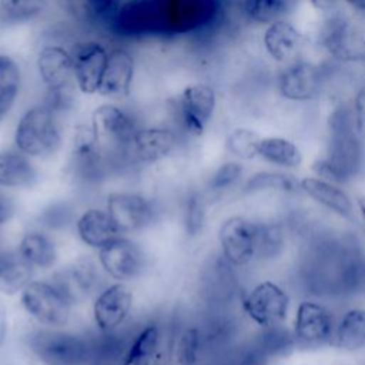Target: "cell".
<instances>
[{
    "label": "cell",
    "instance_id": "cell-32",
    "mask_svg": "<svg viewBox=\"0 0 365 365\" xmlns=\"http://www.w3.org/2000/svg\"><path fill=\"white\" fill-rule=\"evenodd\" d=\"M158 344L160 329L155 324L141 328L130 344L121 365H151Z\"/></svg>",
    "mask_w": 365,
    "mask_h": 365
},
{
    "label": "cell",
    "instance_id": "cell-22",
    "mask_svg": "<svg viewBox=\"0 0 365 365\" xmlns=\"http://www.w3.org/2000/svg\"><path fill=\"white\" fill-rule=\"evenodd\" d=\"M332 346L344 352L365 349V307H351L336 318Z\"/></svg>",
    "mask_w": 365,
    "mask_h": 365
},
{
    "label": "cell",
    "instance_id": "cell-2",
    "mask_svg": "<svg viewBox=\"0 0 365 365\" xmlns=\"http://www.w3.org/2000/svg\"><path fill=\"white\" fill-rule=\"evenodd\" d=\"M319 53L336 64H365V19L351 10H332L321 14L314 33Z\"/></svg>",
    "mask_w": 365,
    "mask_h": 365
},
{
    "label": "cell",
    "instance_id": "cell-26",
    "mask_svg": "<svg viewBox=\"0 0 365 365\" xmlns=\"http://www.w3.org/2000/svg\"><path fill=\"white\" fill-rule=\"evenodd\" d=\"M302 0H242L241 10L245 19L257 26L291 19Z\"/></svg>",
    "mask_w": 365,
    "mask_h": 365
},
{
    "label": "cell",
    "instance_id": "cell-5",
    "mask_svg": "<svg viewBox=\"0 0 365 365\" xmlns=\"http://www.w3.org/2000/svg\"><path fill=\"white\" fill-rule=\"evenodd\" d=\"M27 344L46 365H84L90 359V344L84 338L57 328L33 331Z\"/></svg>",
    "mask_w": 365,
    "mask_h": 365
},
{
    "label": "cell",
    "instance_id": "cell-13",
    "mask_svg": "<svg viewBox=\"0 0 365 365\" xmlns=\"http://www.w3.org/2000/svg\"><path fill=\"white\" fill-rule=\"evenodd\" d=\"M91 128L98 145L106 148H127L137 131L131 115L113 104H101L93 111Z\"/></svg>",
    "mask_w": 365,
    "mask_h": 365
},
{
    "label": "cell",
    "instance_id": "cell-6",
    "mask_svg": "<svg viewBox=\"0 0 365 365\" xmlns=\"http://www.w3.org/2000/svg\"><path fill=\"white\" fill-rule=\"evenodd\" d=\"M336 317L329 305L315 298L301 299L292 318V334L298 348L332 345Z\"/></svg>",
    "mask_w": 365,
    "mask_h": 365
},
{
    "label": "cell",
    "instance_id": "cell-9",
    "mask_svg": "<svg viewBox=\"0 0 365 365\" xmlns=\"http://www.w3.org/2000/svg\"><path fill=\"white\" fill-rule=\"evenodd\" d=\"M218 242L224 259L232 267H245L257 259L258 221L231 215L218 228Z\"/></svg>",
    "mask_w": 365,
    "mask_h": 365
},
{
    "label": "cell",
    "instance_id": "cell-10",
    "mask_svg": "<svg viewBox=\"0 0 365 365\" xmlns=\"http://www.w3.org/2000/svg\"><path fill=\"white\" fill-rule=\"evenodd\" d=\"M261 46L265 56L281 67L305 57L308 37L291 19H284L264 26Z\"/></svg>",
    "mask_w": 365,
    "mask_h": 365
},
{
    "label": "cell",
    "instance_id": "cell-20",
    "mask_svg": "<svg viewBox=\"0 0 365 365\" xmlns=\"http://www.w3.org/2000/svg\"><path fill=\"white\" fill-rule=\"evenodd\" d=\"M97 277L90 261H77L54 272L51 282L71 304H80L94 291Z\"/></svg>",
    "mask_w": 365,
    "mask_h": 365
},
{
    "label": "cell",
    "instance_id": "cell-8",
    "mask_svg": "<svg viewBox=\"0 0 365 365\" xmlns=\"http://www.w3.org/2000/svg\"><path fill=\"white\" fill-rule=\"evenodd\" d=\"M20 301L26 312L47 328H61L70 321L73 304L53 282H29L21 291Z\"/></svg>",
    "mask_w": 365,
    "mask_h": 365
},
{
    "label": "cell",
    "instance_id": "cell-44",
    "mask_svg": "<svg viewBox=\"0 0 365 365\" xmlns=\"http://www.w3.org/2000/svg\"><path fill=\"white\" fill-rule=\"evenodd\" d=\"M7 329H9V317H7V308L0 298V348L6 342L7 336Z\"/></svg>",
    "mask_w": 365,
    "mask_h": 365
},
{
    "label": "cell",
    "instance_id": "cell-45",
    "mask_svg": "<svg viewBox=\"0 0 365 365\" xmlns=\"http://www.w3.org/2000/svg\"><path fill=\"white\" fill-rule=\"evenodd\" d=\"M344 4L348 10L365 19V0H344Z\"/></svg>",
    "mask_w": 365,
    "mask_h": 365
},
{
    "label": "cell",
    "instance_id": "cell-17",
    "mask_svg": "<svg viewBox=\"0 0 365 365\" xmlns=\"http://www.w3.org/2000/svg\"><path fill=\"white\" fill-rule=\"evenodd\" d=\"M133 307V291L124 282L104 288L93 304V318L101 332H114L128 317Z\"/></svg>",
    "mask_w": 365,
    "mask_h": 365
},
{
    "label": "cell",
    "instance_id": "cell-33",
    "mask_svg": "<svg viewBox=\"0 0 365 365\" xmlns=\"http://www.w3.org/2000/svg\"><path fill=\"white\" fill-rule=\"evenodd\" d=\"M20 70L16 61L0 54V121L11 110L20 90Z\"/></svg>",
    "mask_w": 365,
    "mask_h": 365
},
{
    "label": "cell",
    "instance_id": "cell-40",
    "mask_svg": "<svg viewBox=\"0 0 365 365\" xmlns=\"http://www.w3.org/2000/svg\"><path fill=\"white\" fill-rule=\"evenodd\" d=\"M272 359L261 349V346L251 339L235 355L232 365H271Z\"/></svg>",
    "mask_w": 365,
    "mask_h": 365
},
{
    "label": "cell",
    "instance_id": "cell-35",
    "mask_svg": "<svg viewBox=\"0 0 365 365\" xmlns=\"http://www.w3.org/2000/svg\"><path fill=\"white\" fill-rule=\"evenodd\" d=\"M47 0H0V23L17 24L40 16Z\"/></svg>",
    "mask_w": 365,
    "mask_h": 365
},
{
    "label": "cell",
    "instance_id": "cell-25",
    "mask_svg": "<svg viewBox=\"0 0 365 365\" xmlns=\"http://www.w3.org/2000/svg\"><path fill=\"white\" fill-rule=\"evenodd\" d=\"M244 192L247 194H281L297 195L302 194L299 180L287 170H258L250 174L244 181Z\"/></svg>",
    "mask_w": 365,
    "mask_h": 365
},
{
    "label": "cell",
    "instance_id": "cell-38",
    "mask_svg": "<svg viewBox=\"0 0 365 365\" xmlns=\"http://www.w3.org/2000/svg\"><path fill=\"white\" fill-rule=\"evenodd\" d=\"M207 207L204 197L200 192H191L185 200L184 207V228L188 237H197L205 225Z\"/></svg>",
    "mask_w": 365,
    "mask_h": 365
},
{
    "label": "cell",
    "instance_id": "cell-36",
    "mask_svg": "<svg viewBox=\"0 0 365 365\" xmlns=\"http://www.w3.org/2000/svg\"><path fill=\"white\" fill-rule=\"evenodd\" d=\"M70 11L84 20H104L118 11L120 0H64Z\"/></svg>",
    "mask_w": 365,
    "mask_h": 365
},
{
    "label": "cell",
    "instance_id": "cell-31",
    "mask_svg": "<svg viewBox=\"0 0 365 365\" xmlns=\"http://www.w3.org/2000/svg\"><path fill=\"white\" fill-rule=\"evenodd\" d=\"M252 339L272 361L285 358L298 348L292 329L287 328L284 324L269 328H259L258 334Z\"/></svg>",
    "mask_w": 365,
    "mask_h": 365
},
{
    "label": "cell",
    "instance_id": "cell-21",
    "mask_svg": "<svg viewBox=\"0 0 365 365\" xmlns=\"http://www.w3.org/2000/svg\"><path fill=\"white\" fill-rule=\"evenodd\" d=\"M134 77V58L125 48L108 53L98 93L108 97H124L130 93Z\"/></svg>",
    "mask_w": 365,
    "mask_h": 365
},
{
    "label": "cell",
    "instance_id": "cell-4",
    "mask_svg": "<svg viewBox=\"0 0 365 365\" xmlns=\"http://www.w3.org/2000/svg\"><path fill=\"white\" fill-rule=\"evenodd\" d=\"M327 81L325 66L317 60L302 57L278 67L274 77V88L282 101L307 104L321 97Z\"/></svg>",
    "mask_w": 365,
    "mask_h": 365
},
{
    "label": "cell",
    "instance_id": "cell-18",
    "mask_svg": "<svg viewBox=\"0 0 365 365\" xmlns=\"http://www.w3.org/2000/svg\"><path fill=\"white\" fill-rule=\"evenodd\" d=\"M299 187L304 195L338 218L349 222L356 220L355 201L342 185L325 181L317 175H307L299 180Z\"/></svg>",
    "mask_w": 365,
    "mask_h": 365
},
{
    "label": "cell",
    "instance_id": "cell-39",
    "mask_svg": "<svg viewBox=\"0 0 365 365\" xmlns=\"http://www.w3.org/2000/svg\"><path fill=\"white\" fill-rule=\"evenodd\" d=\"M244 175V165L238 160H230L222 163L211 175L208 188L212 192H222L237 185Z\"/></svg>",
    "mask_w": 365,
    "mask_h": 365
},
{
    "label": "cell",
    "instance_id": "cell-37",
    "mask_svg": "<svg viewBox=\"0 0 365 365\" xmlns=\"http://www.w3.org/2000/svg\"><path fill=\"white\" fill-rule=\"evenodd\" d=\"M201 351V332L195 327L185 328L175 342V361L178 365H195Z\"/></svg>",
    "mask_w": 365,
    "mask_h": 365
},
{
    "label": "cell",
    "instance_id": "cell-19",
    "mask_svg": "<svg viewBox=\"0 0 365 365\" xmlns=\"http://www.w3.org/2000/svg\"><path fill=\"white\" fill-rule=\"evenodd\" d=\"M177 145V135L165 127L137 128L133 134L127 153L138 163L150 164L165 158Z\"/></svg>",
    "mask_w": 365,
    "mask_h": 365
},
{
    "label": "cell",
    "instance_id": "cell-1",
    "mask_svg": "<svg viewBox=\"0 0 365 365\" xmlns=\"http://www.w3.org/2000/svg\"><path fill=\"white\" fill-rule=\"evenodd\" d=\"M365 137L355 125L349 100L339 98L325 118V151L311 164L314 175L344 185L356 178L365 164Z\"/></svg>",
    "mask_w": 365,
    "mask_h": 365
},
{
    "label": "cell",
    "instance_id": "cell-29",
    "mask_svg": "<svg viewBox=\"0 0 365 365\" xmlns=\"http://www.w3.org/2000/svg\"><path fill=\"white\" fill-rule=\"evenodd\" d=\"M19 254L36 268L47 269L56 264L57 250L51 238L40 231H30L23 235L19 244Z\"/></svg>",
    "mask_w": 365,
    "mask_h": 365
},
{
    "label": "cell",
    "instance_id": "cell-3",
    "mask_svg": "<svg viewBox=\"0 0 365 365\" xmlns=\"http://www.w3.org/2000/svg\"><path fill=\"white\" fill-rule=\"evenodd\" d=\"M58 111L50 104L29 108L17 123L14 144L27 157H48L54 154L63 140Z\"/></svg>",
    "mask_w": 365,
    "mask_h": 365
},
{
    "label": "cell",
    "instance_id": "cell-11",
    "mask_svg": "<svg viewBox=\"0 0 365 365\" xmlns=\"http://www.w3.org/2000/svg\"><path fill=\"white\" fill-rule=\"evenodd\" d=\"M37 68L46 87L53 93L50 106L57 111L61 110L68 103L67 96L74 80L71 53L60 46H46L38 53Z\"/></svg>",
    "mask_w": 365,
    "mask_h": 365
},
{
    "label": "cell",
    "instance_id": "cell-27",
    "mask_svg": "<svg viewBox=\"0 0 365 365\" xmlns=\"http://www.w3.org/2000/svg\"><path fill=\"white\" fill-rule=\"evenodd\" d=\"M36 177L37 171L26 154L20 151L0 153V187H30Z\"/></svg>",
    "mask_w": 365,
    "mask_h": 365
},
{
    "label": "cell",
    "instance_id": "cell-7",
    "mask_svg": "<svg viewBox=\"0 0 365 365\" xmlns=\"http://www.w3.org/2000/svg\"><path fill=\"white\" fill-rule=\"evenodd\" d=\"M242 309L258 328L282 325L289 315L291 297L277 281L262 279L245 294Z\"/></svg>",
    "mask_w": 365,
    "mask_h": 365
},
{
    "label": "cell",
    "instance_id": "cell-28",
    "mask_svg": "<svg viewBox=\"0 0 365 365\" xmlns=\"http://www.w3.org/2000/svg\"><path fill=\"white\" fill-rule=\"evenodd\" d=\"M33 267L17 252H0V292L13 295L31 282Z\"/></svg>",
    "mask_w": 365,
    "mask_h": 365
},
{
    "label": "cell",
    "instance_id": "cell-16",
    "mask_svg": "<svg viewBox=\"0 0 365 365\" xmlns=\"http://www.w3.org/2000/svg\"><path fill=\"white\" fill-rule=\"evenodd\" d=\"M106 211L118 232L143 230L153 218L151 202L137 192H111L107 197Z\"/></svg>",
    "mask_w": 365,
    "mask_h": 365
},
{
    "label": "cell",
    "instance_id": "cell-24",
    "mask_svg": "<svg viewBox=\"0 0 365 365\" xmlns=\"http://www.w3.org/2000/svg\"><path fill=\"white\" fill-rule=\"evenodd\" d=\"M258 158L279 170H297L304 163V154L299 145L284 135L261 137Z\"/></svg>",
    "mask_w": 365,
    "mask_h": 365
},
{
    "label": "cell",
    "instance_id": "cell-30",
    "mask_svg": "<svg viewBox=\"0 0 365 365\" xmlns=\"http://www.w3.org/2000/svg\"><path fill=\"white\" fill-rule=\"evenodd\" d=\"M288 245V230L284 221H258V254L257 258L275 261L281 258Z\"/></svg>",
    "mask_w": 365,
    "mask_h": 365
},
{
    "label": "cell",
    "instance_id": "cell-14",
    "mask_svg": "<svg viewBox=\"0 0 365 365\" xmlns=\"http://www.w3.org/2000/svg\"><path fill=\"white\" fill-rule=\"evenodd\" d=\"M108 53L98 41H81L71 51L74 81L81 93L94 94L100 90Z\"/></svg>",
    "mask_w": 365,
    "mask_h": 365
},
{
    "label": "cell",
    "instance_id": "cell-12",
    "mask_svg": "<svg viewBox=\"0 0 365 365\" xmlns=\"http://www.w3.org/2000/svg\"><path fill=\"white\" fill-rule=\"evenodd\" d=\"M217 107L214 88L204 83L185 87L178 98V117L182 128L194 135L204 134Z\"/></svg>",
    "mask_w": 365,
    "mask_h": 365
},
{
    "label": "cell",
    "instance_id": "cell-43",
    "mask_svg": "<svg viewBox=\"0 0 365 365\" xmlns=\"http://www.w3.org/2000/svg\"><path fill=\"white\" fill-rule=\"evenodd\" d=\"M14 214V204L9 195L0 191V225L11 218Z\"/></svg>",
    "mask_w": 365,
    "mask_h": 365
},
{
    "label": "cell",
    "instance_id": "cell-41",
    "mask_svg": "<svg viewBox=\"0 0 365 365\" xmlns=\"http://www.w3.org/2000/svg\"><path fill=\"white\" fill-rule=\"evenodd\" d=\"M349 103L355 125L359 134L365 137V83L355 88L352 97L349 98Z\"/></svg>",
    "mask_w": 365,
    "mask_h": 365
},
{
    "label": "cell",
    "instance_id": "cell-23",
    "mask_svg": "<svg viewBox=\"0 0 365 365\" xmlns=\"http://www.w3.org/2000/svg\"><path fill=\"white\" fill-rule=\"evenodd\" d=\"M76 230L86 245L98 250L120 234L108 212L100 208H90L84 211L76 221Z\"/></svg>",
    "mask_w": 365,
    "mask_h": 365
},
{
    "label": "cell",
    "instance_id": "cell-34",
    "mask_svg": "<svg viewBox=\"0 0 365 365\" xmlns=\"http://www.w3.org/2000/svg\"><path fill=\"white\" fill-rule=\"evenodd\" d=\"M261 137L250 127H235L227 134L225 148L235 160L251 161L258 158Z\"/></svg>",
    "mask_w": 365,
    "mask_h": 365
},
{
    "label": "cell",
    "instance_id": "cell-15",
    "mask_svg": "<svg viewBox=\"0 0 365 365\" xmlns=\"http://www.w3.org/2000/svg\"><path fill=\"white\" fill-rule=\"evenodd\" d=\"M98 261L101 268L120 282L137 278L144 267V257L138 245L120 237L100 248Z\"/></svg>",
    "mask_w": 365,
    "mask_h": 365
},
{
    "label": "cell",
    "instance_id": "cell-46",
    "mask_svg": "<svg viewBox=\"0 0 365 365\" xmlns=\"http://www.w3.org/2000/svg\"><path fill=\"white\" fill-rule=\"evenodd\" d=\"M355 207H356V212L359 214V217L362 218L364 224H365V194H359L355 198Z\"/></svg>",
    "mask_w": 365,
    "mask_h": 365
},
{
    "label": "cell",
    "instance_id": "cell-42",
    "mask_svg": "<svg viewBox=\"0 0 365 365\" xmlns=\"http://www.w3.org/2000/svg\"><path fill=\"white\" fill-rule=\"evenodd\" d=\"M308 3L317 13L325 14L339 9L344 4V0H308Z\"/></svg>",
    "mask_w": 365,
    "mask_h": 365
}]
</instances>
